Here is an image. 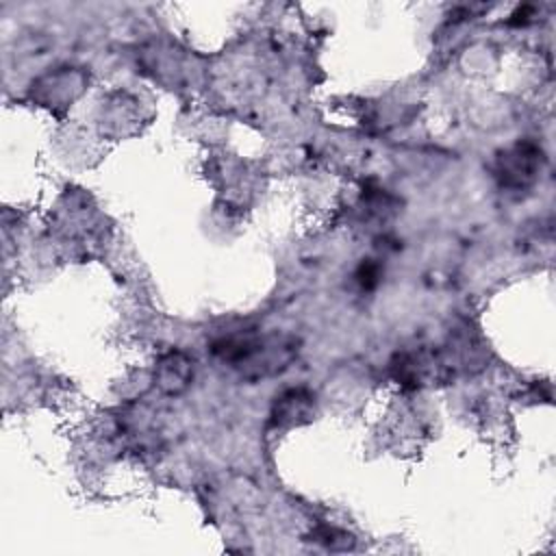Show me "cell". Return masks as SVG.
I'll return each mask as SVG.
<instances>
[{
    "label": "cell",
    "mask_w": 556,
    "mask_h": 556,
    "mask_svg": "<svg viewBox=\"0 0 556 556\" xmlns=\"http://www.w3.org/2000/svg\"><path fill=\"white\" fill-rule=\"evenodd\" d=\"M300 341L278 332H235L211 343V354L245 380L269 378L285 371L298 356Z\"/></svg>",
    "instance_id": "cell-1"
},
{
    "label": "cell",
    "mask_w": 556,
    "mask_h": 556,
    "mask_svg": "<svg viewBox=\"0 0 556 556\" xmlns=\"http://www.w3.org/2000/svg\"><path fill=\"white\" fill-rule=\"evenodd\" d=\"M541 169V150L530 141H519L495 159V178L506 189H526Z\"/></svg>",
    "instance_id": "cell-2"
},
{
    "label": "cell",
    "mask_w": 556,
    "mask_h": 556,
    "mask_svg": "<svg viewBox=\"0 0 556 556\" xmlns=\"http://www.w3.org/2000/svg\"><path fill=\"white\" fill-rule=\"evenodd\" d=\"M317 413L315 395L304 389H287L280 395H276L271 410H269V426L276 430H289L304 424H311Z\"/></svg>",
    "instance_id": "cell-3"
},
{
    "label": "cell",
    "mask_w": 556,
    "mask_h": 556,
    "mask_svg": "<svg viewBox=\"0 0 556 556\" xmlns=\"http://www.w3.org/2000/svg\"><path fill=\"white\" fill-rule=\"evenodd\" d=\"M193 358L182 350H169L154 365V384L165 395H180L193 380Z\"/></svg>",
    "instance_id": "cell-4"
},
{
    "label": "cell",
    "mask_w": 556,
    "mask_h": 556,
    "mask_svg": "<svg viewBox=\"0 0 556 556\" xmlns=\"http://www.w3.org/2000/svg\"><path fill=\"white\" fill-rule=\"evenodd\" d=\"M311 541H315L328 549H350L354 543V539L345 530H339L332 526H317L311 532Z\"/></svg>",
    "instance_id": "cell-5"
},
{
    "label": "cell",
    "mask_w": 556,
    "mask_h": 556,
    "mask_svg": "<svg viewBox=\"0 0 556 556\" xmlns=\"http://www.w3.org/2000/svg\"><path fill=\"white\" fill-rule=\"evenodd\" d=\"M354 278H356V282H358L361 289L371 291V289H376V285L380 282V265L374 263L371 258H363V263L356 267Z\"/></svg>",
    "instance_id": "cell-6"
}]
</instances>
